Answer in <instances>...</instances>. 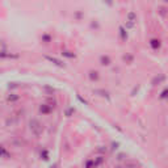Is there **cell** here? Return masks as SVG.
Masks as SVG:
<instances>
[{
	"label": "cell",
	"mask_w": 168,
	"mask_h": 168,
	"mask_svg": "<svg viewBox=\"0 0 168 168\" xmlns=\"http://www.w3.org/2000/svg\"><path fill=\"white\" fill-rule=\"evenodd\" d=\"M8 156H9V154L1 147V146H0V158H8Z\"/></svg>",
	"instance_id": "1"
},
{
	"label": "cell",
	"mask_w": 168,
	"mask_h": 168,
	"mask_svg": "<svg viewBox=\"0 0 168 168\" xmlns=\"http://www.w3.org/2000/svg\"><path fill=\"white\" fill-rule=\"evenodd\" d=\"M116 168H123V167H121V165H117V167Z\"/></svg>",
	"instance_id": "2"
},
{
	"label": "cell",
	"mask_w": 168,
	"mask_h": 168,
	"mask_svg": "<svg viewBox=\"0 0 168 168\" xmlns=\"http://www.w3.org/2000/svg\"><path fill=\"white\" fill-rule=\"evenodd\" d=\"M51 168H57V165H53V167Z\"/></svg>",
	"instance_id": "3"
}]
</instances>
